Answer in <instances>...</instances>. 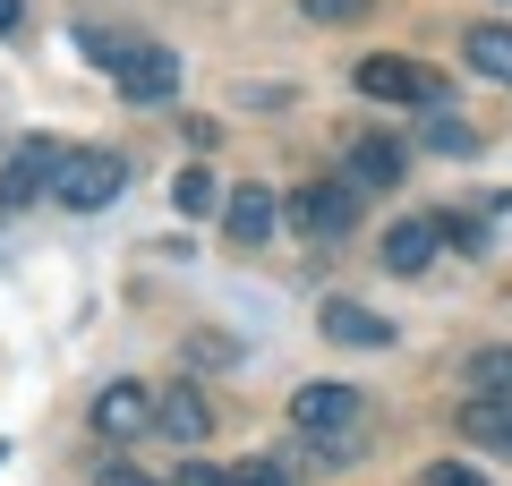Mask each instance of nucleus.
<instances>
[{
	"label": "nucleus",
	"mask_w": 512,
	"mask_h": 486,
	"mask_svg": "<svg viewBox=\"0 0 512 486\" xmlns=\"http://www.w3.org/2000/svg\"><path fill=\"white\" fill-rule=\"evenodd\" d=\"M359 418H367L359 384H299L291 393V427L308 435V444H333V461L359 452Z\"/></svg>",
	"instance_id": "1"
},
{
	"label": "nucleus",
	"mask_w": 512,
	"mask_h": 486,
	"mask_svg": "<svg viewBox=\"0 0 512 486\" xmlns=\"http://www.w3.org/2000/svg\"><path fill=\"white\" fill-rule=\"evenodd\" d=\"M350 86H359L367 103H402V111H444V103H453V86H444L436 69L393 60V52H367L359 69H350Z\"/></svg>",
	"instance_id": "2"
},
{
	"label": "nucleus",
	"mask_w": 512,
	"mask_h": 486,
	"mask_svg": "<svg viewBox=\"0 0 512 486\" xmlns=\"http://www.w3.org/2000/svg\"><path fill=\"white\" fill-rule=\"evenodd\" d=\"M282 214H291L299 239H316V248H342V239L359 231V188H350V180H308L291 205H282Z\"/></svg>",
	"instance_id": "3"
},
{
	"label": "nucleus",
	"mask_w": 512,
	"mask_h": 486,
	"mask_svg": "<svg viewBox=\"0 0 512 486\" xmlns=\"http://www.w3.org/2000/svg\"><path fill=\"white\" fill-rule=\"evenodd\" d=\"M120 188H128V162H120V154H103V145H69L52 197L69 205V214H94V205H111Z\"/></svg>",
	"instance_id": "4"
},
{
	"label": "nucleus",
	"mask_w": 512,
	"mask_h": 486,
	"mask_svg": "<svg viewBox=\"0 0 512 486\" xmlns=\"http://www.w3.org/2000/svg\"><path fill=\"white\" fill-rule=\"evenodd\" d=\"M111 86H120V103H137V111H163L171 94H180V52L171 43H128V60L111 69Z\"/></svg>",
	"instance_id": "5"
},
{
	"label": "nucleus",
	"mask_w": 512,
	"mask_h": 486,
	"mask_svg": "<svg viewBox=\"0 0 512 486\" xmlns=\"http://www.w3.org/2000/svg\"><path fill=\"white\" fill-rule=\"evenodd\" d=\"M60 162H69V145H60V137H26L18 154H9V171H0V205H35V197H52Z\"/></svg>",
	"instance_id": "6"
},
{
	"label": "nucleus",
	"mask_w": 512,
	"mask_h": 486,
	"mask_svg": "<svg viewBox=\"0 0 512 486\" xmlns=\"http://www.w3.org/2000/svg\"><path fill=\"white\" fill-rule=\"evenodd\" d=\"M86 418H94L103 444H137V435H154V393H146V384H103Z\"/></svg>",
	"instance_id": "7"
},
{
	"label": "nucleus",
	"mask_w": 512,
	"mask_h": 486,
	"mask_svg": "<svg viewBox=\"0 0 512 486\" xmlns=\"http://www.w3.org/2000/svg\"><path fill=\"white\" fill-rule=\"evenodd\" d=\"M154 427H163L171 444H205V435H214V401H205L188 376H171L163 393H154Z\"/></svg>",
	"instance_id": "8"
},
{
	"label": "nucleus",
	"mask_w": 512,
	"mask_h": 486,
	"mask_svg": "<svg viewBox=\"0 0 512 486\" xmlns=\"http://www.w3.org/2000/svg\"><path fill=\"white\" fill-rule=\"evenodd\" d=\"M274 222H282V205H274V188H231V197H222V231L239 239V248H265V239H274Z\"/></svg>",
	"instance_id": "9"
},
{
	"label": "nucleus",
	"mask_w": 512,
	"mask_h": 486,
	"mask_svg": "<svg viewBox=\"0 0 512 486\" xmlns=\"http://www.w3.org/2000/svg\"><path fill=\"white\" fill-rule=\"evenodd\" d=\"M402 137H350V188H402Z\"/></svg>",
	"instance_id": "10"
},
{
	"label": "nucleus",
	"mask_w": 512,
	"mask_h": 486,
	"mask_svg": "<svg viewBox=\"0 0 512 486\" xmlns=\"http://www.w3.org/2000/svg\"><path fill=\"white\" fill-rule=\"evenodd\" d=\"M325 342H342V350H384V342H393V324H384L376 307H359V299H333V307H325Z\"/></svg>",
	"instance_id": "11"
},
{
	"label": "nucleus",
	"mask_w": 512,
	"mask_h": 486,
	"mask_svg": "<svg viewBox=\"0 0 512 486\" xmlns=\"http://www.w3.org/2000/svg\"><path fill=\"white\" fill-rule=\"evenodd\" d=\"M427 256H436V214H410L384 231V265L393 273H427Z\"/></svg>",
	"instance_id": "12"
},
{
	"label": "nucleus",
	"mask_w": 512,
	"mask_h": 486,
	"mask_svg": "<svg viewBox=\"0 0 512 486\" xmlns=\"http://www.w3.org/2000/svg\"><path fill=\"white\" fill-rule=\"evenodd\" d=\"M461 52H470V69H478V77H495V86H512V26H504V18L470 26V35H461Z\"/></svg>",
	"instance_id": "13"
},
{
	"label": "nucleus",
	"mask_w": 512,
	"mask_h": 486,
	"mask_svg": "<svg viewBox=\"0 0 512 486\" xmlns=\"http://www.w3.org/2000/svg\"><path fill=\"white\" fill-rule=\"evenodd\" d=\"M461 435H470V444H487V452H504V461H512V401L478 393L470 410H461Z\"/></svg>",
	"instance_id": "14"
},
{
	"label": "nucleus",
	"mask_w": 512,
	"mask_h": 486,
	"mask_svg": "<svg viewBox=\"0 0 512 486\" xmlns=\"http://www.w3.org/2000/svg\"><path fill=\"white\" fill-rule=\"evenodd\" d=\"M128 43H137L128 26H77V52H86L94 69H120V60H128Z\"/></svg>",
	"instance_id": "15"
},
{
	"label": "nucleus",
	"mask_w": 512,
	"mask_h": 486,
	"mask_svg": "<svg viewBox=\"0 0 512 486\" xmlns=\"http://www.w3.org/2000/svg\"><path fill=\"white\" fill-rule=\"evenodd\" d=\"M470 384L478 393H495V401H512V350L495 342V350H470Z\"/></svg>",
	"instance_id": "16"
},
{
	"label": "nucleus",
	"mask_w": 512,
	"mask_h": 486,
	"mask_svg": "<svg viewBox=\"0 0 512 486\" xmlns=\"http://www.w3.org/2000/svg\"><path fill=\"white\" fill-rule=\"evenodd\" d=\"M171 197H180V214H214L222 188H214V171H180V188H171Z\"/></svg>",
	"instance_id": "17"
},
{
	"label": "nucleus",
	"mask_w": 512,
	"mask_h": 486,
	"mask_svg": "<svg viewBox=\"0 0 512 486\" xmlns=\"http://www.w3.org/2000/svg\"><path fill=\"white\" fill-rule=\"evenodd\" d=\"M436 239H453L461 256H478V248H487V231H478L470 214H436Z\"/></svg>",
	"instance_id": "18"
},
{
	"label": "nucleus",
	"mask_w": 512,
	"mask_h": 486,
	"mask_svg": "<svg viewBox=\"0 0 512 486\" xmlns=\"http://www.w3.org/2000/svg\"><path fill=\"white\" fill-rule=\"evenodd\" d=\"M427 145H436V154H470V128H461V120H444V111H436V120H427Z\"/></svg>",
	"instance_id": "19"
},
{
	"label": "nucleus",
	"mask_w": 512,
	"mask_h": 486,
	"mask_svg": "<svg viewBox=\"0 0 512 486\" xmlns=\"http://www.w3.org/2000/svg\"><path fill=\"white\" fill-rule=\"evenodd\" d=\"M94 486H171V478H146L137 461H120V452H111V461L94 469Z\"/></svg>",
	"instance_id": "20"
},
{
	"label": "nucleus",
	"mask_w": 512,
	"mask_h": 486,
	"mask_svg": "<svg viewBox=\"0 0 512 486\" xmlns=\"http://www.w3.org/2000/svg\"><path fill=\"white\" fill-rule=\"evenodd\" d=\"M231 486H299V478H291L282 461H239V469H231Z\"/></svg>",
	"instance_id": "21"
},
{
	"label": "nucleus",
	"mask_w": 512,
	"mask_h": 486,
	"mask_svg": "<svg viewBox=\"0 0 512 486\" xmlns=\"http://www.w3.org/2000/svg\"><path fill=\"white\" fill-rule=\"evenodd\" d=\"M419 486H487V478H478L470 461H427V478H419Z\"/></svg>",
	"instance_id": "22"
},
{
	"label": "nucleus",
	"mask_w": 512,
	"mask_h": 486,
	"mask_svg": "<svg viewBox=\"0 0 512 486\" xmlns=\"http://www.w3.org/2000/svg\"><path fill=\"white\" fill-rule=\"evenodd\" d=\"M171 486H231V469H214V461H180V469H171Z\"/></svg>",
	"instance_id": "23"
},
{
	"label": "nucleus",
	"mask_w": 512,
	"mask_h": 486,
	"mask_svg": "<svg viewBox=\"0 0 512 486\" xmlns=\"http://www.w3.org/2000/svg\"><path fill=\"white\" fill-rule=\"evenodd\" d=\"M299 9H308V18H325V26H350L367 0H299Z\"/></svg>",
	"instance_id": "24"
},
{
	"label": "nucleus",
	"mask_w": 512,
	"mask_h": 486,
	"mask_svg": "<svg viewBox=\"0 0 512 486\" xmlns=\"http://www.w3.org/2000/svg\"><path fill=\"white\" fill-rule=\"evenodd\" d=\"M26 26V0H0V35H18Z\"/></svg>",
	"instance_id": "25"
},
{
	"label": "nucleus",
	"mask_w": 512,
	"mask_h": 486,
	"mask_svg": "<svg viewBox=\"0 0 512 486\" xmlns=\"http://www.w3.org/2000/svg\"><path fill=\"white\" fill-rule=\"evenodd\" d=\"M0 452H9V444H0Z\"/></svg>",
	"instance_id": "26"
}]
</instances>
